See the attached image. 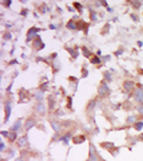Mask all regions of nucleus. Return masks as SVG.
Returning <instances> with one entry per match:
<instances>
[{
  "instance_id": "nucleus-1",
  "label": "nucleus",
  "mask_w": 143,
  "mask_h": 161,
  "mask_svg": "<svg viewBox=\"0 0 143 161\" xmlns=\"http://www.w3.org/2000/svg\"><path fill=\"white\" fill-rule=\"evenodd\" d=\"M109 94H110V89H109L108 84L105 81H102V84L98 87V96L99 97H106Z\"/></svg>"
},
{
  "instance_id": "nucleus-2",
  "label": "nucleus",
  "mask_w": 143,
  "mask_h": 161,
  "mask_svg": "<svg viewBox=\"0 0 143 161\" xmlns=\"http://www.w3.org/2000/svg\"><path fill=\"white\" fill-rule=\"evenodd\" d=\"M38 32H40V29H38V27H31V29L27 31V38H26V41L27 42H31V41H34L36 38L38 37Z\"/></svg>"
},
{
  "instance_id": "nucleus-3",
  "label": "nucleus",
  "mask_w": 143,
  "mask_h": 161,
  "mask_svg": "<svg viewBox=\"0 0 143 161\" xmlns=\"http://www.w3.org/2000/svg\"><path fill=\"white\" fill-rule=\"evenodd\" d=\"M133 97L134 100L139 103H143V87L142 86H136L133 90Z\"/></svg>"
},
{
  "instance_id": "nucleus-4",
  "label": "nucleus",
  "mask_w": 143,
  "mask_h": 161,
  "mask_svg": "<svg viewBox=\"0 0 143 161\" xmlns=\"http://www.w3.org/2000/svg\"><path fill=\"white\" fill-rule=\"evenodd\" d=\"M1 135L3 137H5V138H8V140L10 143H14L17 140V133L14 132V130H11V132H8V130H1Z\"/></svg>"
},
{
  "instance_id": "nucleus-5",
  "label": "nucleus",
  "mask_w": 143,
  "mask_h": 161,
  "mask_svg": "<svg viewBox=\"0 0 143 161\" xmlns=\"http://www.w3.org/2000/svg\"><path fill=\"white\" fill-rule=\"evenodd\" d=\"M99 156H98V152L95 150V146L91 143L89 144V156H88V161H99Z\"/></svg>"
},
{
  "instance_id": "nucleus-6",
  "label": "nucleus",
  "mask_w": 143,
  "mask_h": 161,
  "mask_svg": "<svg viewBox=\"0 0 143 161\" xmlns=\"http://www.w3.org/2000/svg\"><path fill=\"white\" fill-rule=\"evenodd\" d=\"M95 107H97V101L95 100H91L89 102H88V104H87V114H89L91 117H92V121H93V112H94Z\"/></svg>"
},
{
  "instance_id": "nucleus-7",
  "label": "nucleus",
  "mask_w": 143,
  "mask_h": 161,
  "mask_svg": "<svg viewBox=\"0 0 143 161\" xmlns=\"http://www.w3.org/2000/svg\"><path fill=\"white\" fill-rule=\"evenodd\" d=\"M16 144H17L19 148H25V146H27V145H28V137H27V134L20 137L19 139H17V143H16Z\"/></svg>"
},
{
  "instance_id": "nucleus-8",
  "label": "nucleus",
  "mask_w": 143,
  "mask_h": 161,
  "mask_svg": "<svg viewBox=\"0 0 143 161\" xmlns=\"http://www.w3.org/2000/svg\"><path fill=\"white\" fill-rule=\"evenodd\" d=\"M33 47H34V49H36V50H42L43 48L45 47V44L43 43V41H42L40 36H38V37L33 41Z\"/></svg>"
},
{
  "instance_id": "nucleus-9",
  "label": "nucleus",
  "mask_w": 143,
  "mask_h": 161,
  "mask_svg": "<svg viewBox=\"0 0 143 161\" xmlns=\"http://www.w3.org/2000/svg\"><path fill=\"white\" fill-rule=\"evenodd\" d=\"M37 125V122H36V119L33 118V117H29L26 119V122H25V129L28 132L31 128H33V127H36Z\"/></svg>"
},
{
  "instance_id": "nucleus-10",
  "label": "nucleus",
  "mask_w": 143,
  "mask_h": 161,
  "mask_svg": "<svg viewBox=\"0 0 143 161\" xmlns=\"http://www.w3.org/2000/svg\"><path fill=\"white\" fill-rule=\"evenodd\" d=\"M36 111H37V113L39 116H44L45 112H47V107H45V104L43 103V102H38V103L36 104Z\"/></svg>"
},
{
  "instance_id": "nucleus-11",
  "label": "nucleus",
  "mask_w": 143,
  "mask_h": 161,
  "mask_svg": "<svg viewBox=\"0 0 143 161\" xmlns=\"http://www.w3.org/2000/svg\"><path fill=\"white\" fill-rule=\"evenodd\" d=\"M50 125L53 127V129H54V132L56 133H60L61 132V122H59V121H55V119H51L50 121Z\"/></svg>"
},
{
  "instance_id": "nucleus-12",
  "label": "nucleus",
  "mask_w": 143,
  "mask_h": 161,
  "mask_svg": "<svg viewBox=\"0 0 143 161\" xmlns=\"http://www.w3.org/2000/svg\"><path fill=\"white\" fill-rule=\"evenodd\" d=\"M10 116H11V102L8 101V102L5 103V122H4V123H6V122L9 121Z\"/></svg>"
},
{
  "instance_id": "nucleus-13",
  "label": "nucleus",
  "mask_w": 143,
  "mask_h": 161,
  "mask_svg": "<svg viewBox=\"0 0 143 161\" xmlns=\"http://www.w3.org/2000/svg\"><path fill=\"white\" fill-rule=\"evenodd\" d=\"M124 89L126 91H133L134 90V83L131 80H126L124 83Z\"/></svg>"
},
{
  "instance_id": "nucleus-14",
  "label": "nucleus",
  "mask_w": 143,
  "mask_h": 161,
  "mask_svg": "<svg viewBox=\"0 0 143 161\" xmlns=\"http://www.w3.org/2000/svg\"><path fill=\"white\" fill-rule=\"evenodd\" d=\"M76 25H77V30H78V31L85 30L87 32V30H88V23H87V22H85V21H77Z\"/></svg>"
},
{
  "instance_id": "nucleus-15",
  "label": "nucleus",
  "mask_w": 143,
  "mask_h": 161,
  "mask_svg": "<svg viewBox=\"0 0 143 161\" xmlns=\"http://www.w3.org/2000/svg\"><path fill=\"white\" fill-rule=\"evenodd\" d=\"M66 48V50L67 52H70V54H71V57L72 58H77L78 57V49H77V47H75V48H71V47H65Z\"/></svg>"
},
{
  "instance_id": "nucleus-16",
  "label": "nucleus",
  "mask_w": 143,
  "mask_h": 161,
  "mask_svg": "<svg viewBox=\"0 0 143 161\" xmlns=\"http://www.w3.org/2000/svg\"><path fill=\"white\" fill-rule=\"evenodd\" d=\"M72 142H74V144H82L83 142H86V137L85 135H76V137H74Z\"/></svg>"
},
{
  "instance_id": "nucleus-17",
  "label": "nucleus",
  "mask_w": 143,
  "mask_h": 161,
  "mask_svg": "<svg viewBox=\"0 0 143 161\" xmlns=\"http://www.w3.org/2000/svg\"><path fill=\"white\" fill-rule=\"evenodd\" d=\"M21 127H22V119H17L15 123L12 124V127H11V130H14V132H19Z\"/></svg>"
},
{
  "instance_id": "nucleus-18",
  "label": "nucleus",
  "mask_w": 143,
  "mask_h": 161,
  "mask_svg": "<svg viewBox=\"0 0 143 161\" xmlns=\"http://www.w3.org/2000/svg\"><path fill=\"white\" fill-rule=\"evenodd\" d=\"M100 146H102V148H104V149H106L108 151H110L113 148H115V144H114V143H110V142L102 143V144H100Z\"/></svg>"
},
{
  "instance_id": "nucleus-19",
  "label": "nucleus",
  "mask_w": 143,
  "mask_h": 161,
  "mask_svg": "<svg viewBox=\"0 0 143 161\" xmlns=\"http://www.w3.org/2000/svg\"><path fill=\"white\" fill-rule=\"evenodd\" d=\"M136 122H138V121H137V116H134V114L128 116V117L126 118V123L127 124H134Z\"/></svg>"
},
{
  "instance_id": "nucleus-20",
  "label": "nucleus",
  "mask_w": 143,
  "mask_h": 161,
  "mask_svg": "<svg viewBox=\"0 0 143 161\" xmlns=\"http://www.w3.org/2000/svg\"><path fill=\"white\" fill-rule=\"evenodd\" d=\"M43 97H44V92H42V91H37V92H34V98L38 101V102H43Z\"/></svg>"
},
{
  "instance_id": "nucleus-21",
  "label": "nucleus",
  "mask_w": 143,
  "mask_h": 161,
  "mask_svg": "<svg viewBox=\"0 0 143 161\" xmlns=\"http://www.w3.org/2000/svg\"><path fill=\"white\" fill-rule=\"evenodd\" d=\"M66 27L68 30H72V31H75V30H77V25H76V22L74 21V20H70L68 22L66 23Z\"/></svg>"
},
{
  "instance_id": "nucleus-22",
  "label": "nucleus",
  "mask_w": 143,
  "mask_h": 161,
  "mask_svg": "<svg viewBox=\"0 0 143 161\" xmlns=\"http://www.w3.org/2000/svg\"><path fill=\"white\" fill-rule=\"evenodd\" d=\"M48 100H49V101H48V102H49V106H48V107H49V110H53V108H54V106H55V100H54V96L49 95V96H48Z\"/></svg>"
},
{
  "instance_id": "nucleus-23",
  "label": "nucleus",
  "mask_w": 143,
  "mask_h": 161,
  "mask_svg": "<svg viewBox=\"0 0 143 161\" xmlns=\"http://www.w3.org/2000/svg\"><path fill=\"white\" fill-rule=\"evenodd\" d=\"M71 135H72V133L68 132L67 134H65L64 137H61V138H60V140H61V142H64V144H67V143L70 142V138H71Z\"/></svg>"
},
{
  "instance_id": "nucleus-24",
  "label": "nucleus",
  "mask_w": 143,
  "mask_h": 161,
  "mask_svg": "<svg viewBox=\"0 0 143 161\" xmlns=\"http://www.w3.org/2000/svg\"><path fill=\"white\" fill-rule=\"evenodd\" d=\"M51 65H53V70H54V73H56L57 70L60 69V62H59L57 59H55V60L51 63Z\"/></svg>"
},
{
  "instance_id": "nucleus-25",
  "label": "nucleus",
  "mask_w": 143,
  "mask_h": 161,
  "mask_svg": "<svg viewBox=\"0 0 143 161\" xmlns=\"http://www.w3.org/2000/svg\"><path fill=\"white\" fill-rule=\"evenodd\" d=\"M82 52H83V56L86 58H92L93 56H92V53H91V50L88 49V48L86 47H82Z\"/></svg>"
},
{
  "instance_id": "nucleus-26",
  "label": "nucleus",
  "mask_w": 143,
  "mask_h": 161,
  "mask_svg": "<svg viewBox=\"0 0 143 161\" xmlns=\"http://www.w3.org/2000/svg\"><path fill=\"white\" fill-rule=\"evenodd\" d=\"M134 129L137 130V132H139V130H142L143 128V122H141V121H138V122H136V123L133 124Z\"/></svg>"
},
{
  "instance_id": "nucleus-27",
  "label": "nucleus",
  "mask_w": 143,
  "mask_h": 161,
  "mask_svg": "<svg viewBox=\"0 0 143 161\" xmlns=\"http://www.w3.org/2000/svg\"><path fill=\"white\" fill-rule=\"evenodd\" d=\"M48 86H49V81H47V83H44V84H42V85H39V91H42V92H45L48 90Z\"/></svg>"
},
{
  "instance_id": "nucleus-28",
  "label": "nucleus",
  "mask_w": 143,
  "mask_h": 161,
  "mask_svg": "<svg viewBox=\"0 0 143 161\" xmlns=\"http://www.w3.org/2000/svg\"><path fill=\"white\" fill-rule=\"evenodd\" d=\"M91 63H92V64H100V63H102V60H100V58H99V57L93 56V57L91 58Z\"/></svg>"
},
{
  "instance_id": "nucleus-29",
  "label": "nucleus",
  "mask_w": 143,
  "mask_h": 161,
  "mask_svg": "<svg viewBox=\"0 0 143 161\" xmlns=\"http://www.w3.org/2000/svg\"><path fill=\"white\" fill-rule=\"evenodd\" d=\"M131 4H132V8L133 9H139L142 6V1H132Z\"/></svg>"
},
{
  "instance_id": "nucleus-30",
  "label": "nucleus",
  "mask_w": 143,
  "mask_h": 161,
  "mask_svg": "<svg viewBox=\"0 0 143 161\" xmlns=\"http://www.w3.org/2000/svg\"><path fill=\"white\" fill-rule=\"evenodd\" d=\"M74 6L78 10V12L80 14H82V11H83V8H82V5H81V3H74Z\"/></svg>"
},
{
  "instance_id": "nucleus-31",
  "label": "nucleus",
  "mask_w": 143,
  "mask_h": 161,
  "mask_svg": "<svg viewBox=\"0 0 143 161\" xmlns=\"http://www.w3.org/2000/svg\"><path fill=\"white\" fill-rule=\"evenodd\" d=\"M137 112L143 117V103H139L138 106H137Z\"/></svg>"
},
{
  "instance_id": "nucleus-32",
  "label": "nucleus",
  "mask_w": 143,
  "mask_h": 161,
  "mask_svg": "<svg viewBox=\"0 0 143 161\" xmlns=\"http://www.w3.org/2000/svg\"><path fill=\"white\" fill-rule=\"evenodd\" d=\"M89 16H91V20H92V21H97V19H98L95 11H91V15H89Z\"/></svg>"
},
{
  "instance_id": "nucleus-33",
  "label": "nucleus",
  "mask_w": 143,
  "mask_h": 161,
  "mask_svg": "<svg viewBox=\"0 0 143 161\" xmlns=\"http://www.w3.org/2000/svg\"><path fill=\"white\" fill-rule=\"evenodd\" d=\"M104 77L106 79V81H108V83H110V81H111V75H110V73L105 71V73H104Z\"/></svg>"
},
{
  "instance_id": "nucleus-34",
  "label": "nucleus",
  "mask_w": 143,
  "mask_h": 161,
  "mask_svg": "<svg viewBox=\"0 0 143 161\" xmlns=\"http://www.w3.org/2000/svg\"><path fill=\"white\" fill-rule=\"evenodd\" d=\"M119 150H120V148H113V149L110 150V152H111L114 156H116V155L119 154Z\"/></svg>"
},
{
  "instance_id": "nucleus-35",
  "label": "nucleus",
  "mask_w": 143,
  "mask_h": 161,
  "mask_svg": "<svg viewBox=\"0 0 143 161\" xmlns=\"http://www.w3.org/2000/svg\"><path fill=\"white\" fill-rule=\"evenodd\" d=\"M71 101H72V97L68 96V97H67V107H68L70 110L72 108V102H71Z\"/></svg>"
},
{
  "instance_id": "nucleus-36",
  "label": "nucleus",
  "mask_w": 143,
  "mask_h": 161,
  "mask_svg": "<svg viewBox=\"0 0 143 161\" xmlns=\"http://www.w3.org/2000/svg\"><path fill=\"white\" fill-rule=\"evenodd\" d=\"M86 76H88V70L86 69V66H83L82 68V77H86Z\"/></svg>"
},
{
  "instance_id": "nucleus-37",
  "label": "nucleus",
  "mask_w": 143,
  "mask_h": 161,
  "mask_svg": "<svg viewBox=\"0 0 143 161\" xmlns=\"http://www.w3.org/2000/svg\"><path fill=\"white\" fill-rule=\"evenodd\" d=\"M14 155H15V151H14V150H12V149H10V150H8V157H12V156H14Z\"/></svg>"
},
{
  "instance_id": "nucleus-38",
  "label": "nucleus",
  "mask_w": 143,
  "mask_h": 161,
  "mask_svg": "<svg viewBox=\"0 0 143 161\" xmlns=\"http://www.w3.org/2000/svg\"><path fill=\"white\" fill-rule=\"evenodd\" d=\"M11 37H12V35H11L10 32H6V33L4 35V39H11Z\"/></svg>"
},
{
  "instance_id": "nucleus-39",
  "label": "nucleus",
  "mask_w": 143,
  "mask_h": 161,
  "mask_svg": "<svg viewBox=\"0 0 143 161\" xmlns=\"http://www.w3.org/2000/svg\"><path fill=\"white\" fill-rule=\"evenodd\" d=\"M0 151H5V143L0 142Z\"/></svg>"
},
{
  "instance_id": "nucleus-40",
  "label": "nucleus",
  "mask_w": 143,
  "mask_h": 161,
  "mask_svg": "<svg viewBox=\"0 0 143 161\" xmlns=\"http://www.w3.org/2000/svg\"><path fill=\"white\" fill-rule=\"evenodd\" d=\"M122 50H124L122 48H120V49H117V50L115 52V56H117V57H119V56H121V54H122Z\"/></svg>"
},
{
  "instance_id": "nucleus-41",
  "label": "nucleus",
  "mask_w": 143,
  "mask_h": 161,
  "mask_svg": "<svg viewBox=\"0 0 143 161\" xmlns=\"http://www.w3.org/2000/svg\"><path fill=\"white\" fill-rule=\"evenodd\" d=\"M45 10H47V4H43V6L40 8V12H42V14H44V12H45Z\"/></svg>"
},
{
  "instance_id": "nucleus-42",
  "label": "nucleus",
  "mask_w": 143,
  "mask_h": 161,
  "mask_svg": "<svg viewBox=\"0 0 143 161\" xmlns=\"http://www.w3.org/2000/svg\"><path fill=\"white\" fill-rule=\"evenodd\" d=\"M131 19L133 20V21H136V22H138V16L134 15V14H131Z\"/></svg>"
},
{
  "instance_id": "nucleus-43",
  "label": "nucleus",
  "mask_w": 143,
  "mask_h": 161,
  "mask_svg": "<svg viewBox=\"0 0 143 161\" xmlns=\"http://www.w3.org/2000/svg\"><path fill=\"white\" fill-rule=\"evenodd\" d=\"M3 4H4V5H5V6H11V4H12V1H11V0H9V1H3Z\"/></svg>"
},
{
  "instance_id": "nucleus-44",
  "label": "nucleus",
  "mask_w": 143,
  "mask_h": 161,
  "mask_svg": "<svg viewBox=\"0 0 143 161\" xmlns=\"http://www.w3.org/2000/svg\"><path fill=\"white\" fill-rule=\"evenodd\" d=\"M27 12H28V10H27V9H23L22 11H21V15H22V16H26V15H27Z\"/></svg>"
},
{
  "instance_id": "nucleus-45",
  "label": "nucleus",
  "mask_w": 143,
  "mask_h": 161,
  "mask_svg": "<svg viewBox=\"0 0 143 161\" xmlns=\"http://www.w3.org/2000/svg\"><path fill=\"white\" fill-rule=\"evenodd\" d=\"M100 5H103V6H108V3H106V1H100Z\"/></svg>"
},
{
  "instance_id": "nucleus-46",
  "label": "nucleus",
  "mask_w": 143,
  "mask_h": 161,
  "mask_svg": "<svg viewBox=\"0 0 143 161\" xmlns=\"http://www.w3.org/2000/svg\"><path fill=\"white\" fill-rule=\"evenodd\" d=\"M16 161H25V159L21 156V157H19V159H16Z\"/></svg>"
},
{
  "instance_id": "nucleus-47",
  "label": "nucleus",
  "mask_w": 143,
  "mask_h": 161,
  "mask_svg": "<svg viewBox=\"0 0 143 161\" xmlns=\"http://www.w3.org/2000/svg\"><path fill=\"white\" fill-rule=\"evenodd\" d=\"M137 44H138V47H142V42H141V41H138V42H137Z\"/></svg>"
},
{
  "instance_id": "nucleus-48",
  "label": "nucleus",
  "mask_w": 143,
  "mask_h": 161,
  "mask_svg": "<svg viewBox=\"0 0 143 161\" xmlns=\"http://www.w3.org/2000/svg\"><path fill=\"white\" fill-rule=\"evenodd\" d=\"M110 59V56H106V57H104V60L106 62V60H109Z\"/></svg>"
},
{
  "instance_id": "nucleus-49",
  "label": "nucleus",
  "mask_w": 143,
  "mask_h": 161,
  "mask_svg": "<svg viewBox=\"0 0 143 161\" xmlns=\"http://www.w3.org/2000/svg\"><path fill=\"white\" fill-rule=\"evenodd\" d=\"M11 26H12V23H11V22H9V23H6V27H8V29H9V27H11Z\"/></svg>"
},
{
  "instance_id": "nucleus-50",
  "label": "nucleus",
  "mask_w": 143,
  "mask_h": 161,
  "mask_svg": "<svg viewBox=\"0 0 143 161\" xmlns=\"http://www.w3.org/2000/svg\"><path fill=\"white\" fill-rule=\"evenodd\" d=\"M139 140H143V133L141 134V135H139Z\"/></svg>"
},
{
  "instance_id": "nucleus-51",
  "label": "nucleus",
  "mask_w": 143,
  "mask_h": 161,
  "mask_svg": "<svg viewBox=\"0 0 143 161\" xmlns=\"http://www.w3.org/2000/svg\"><path fill=\"white\" fill-rule=\"evenodd\" d=\"M1 161H5V160H1Z\"/></svg>"
}]
</instances>
